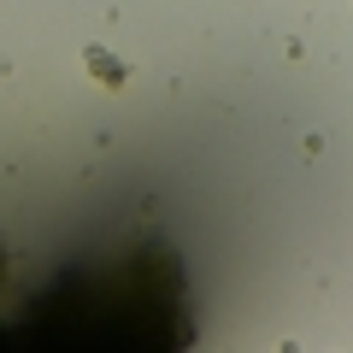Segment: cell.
Segmentation results:
<instances>
[{
    "label": "cell",
    "instance_id": "1",
    "mask_svg": "<svg viewBox=\"0 0 353 353\" xmlns=\"http://www.w3.org/2000/svg\"><path fill=\"white\" fill-rule=\"evenodd\" d=\"M88 71H101V77H112V83H124V71H118L106 53H88Z\"/></svg>",
    "mask_w": 353,
    "mask_h": 353
}]
</instances>
